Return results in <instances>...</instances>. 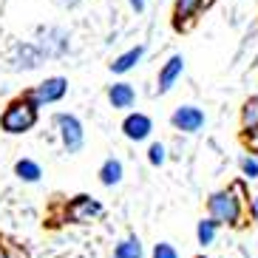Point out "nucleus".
I'll list each match as a JSON object with an SVG mask.
<instances>
[{
    "label": "nucleus",
    "mask_w": 258,
    "mask_h": 258,
    "mask_svg": "<svg viewBox=\"0 0 258 258\" xmlns=\"http://www.w3.org/2000/svg\"><path fill=\"white\" fill-rule=\"evenodd\" d=\"M151 131H153V119L148 114H142V111H134V114H128L122 119V134L131 142H145L151 137Z\"/></svg>",
    "instance_id": "obj_10"
},
{
    "label": "nucleus",
    "mask_w": 258,
    "mask_h": 258,
    "mask_svg": "<svg viewBox=\"0 0 258 258\" xmlns=\"http://www.w3.org/2000/svg\"><path fill=\"white\" fill-rule=\"evenodd\" d=\"M37 48L43 60H60L71 51V34L62 26H43L37 29Z\"/></svg>",
    "instance_id": "obj_3"
},
{
    "label": "nucleus",
    "mask_w": 258,
    "mask_h": 258,
    "mask_svg": "<svg viewBox=\"0 0 258 258\" xmlns=\"http://www.w3.org/2000/svg\"><path fill=\"white\" fill-rule=\"evenodd\" d=\"M108 102H111V108H116V111L134 108V102H137V91H134V85H131V83H114L111 88H108Z\"/></svg>",
    "instance_id": "obj_12"
},
{
    "label": "nucleus",
    "mask_w": 258,
    "mask_h": 258,
    "mask_svg": "<svg viewBox=\"0 0 258 258\" xmlns=\"http://www.w3.org/2000/svg\"><path fill=\"white\" fill-rule=\"evenodd\" d=\"M216 235H219V224H216L213 219H202L196 224V238H199L202 247H210V244L216 241Z\"/></svg>",
    "instance_id": "obj_18"
},
{
    "label": "nucleus",
    "mask_w": 258,
    "mask_h": 258,
    "mask_svg": "<svg viewBox=\"0 0 258 258\" xmlns=\"http://www.w3.org/2000/svg\"><path fill=\"white\" fill-rule=\"evenodd\" d=\"M151 258H179V250H176L170 241H159L156 247H153Z\"/></svg>",
    "instance_id": "obj_21"
},
{
    "label": "nucleus",
    "mask_w": 258,
    "mask_h": 258,
    "mask_svg": "<svg viewBox=\"0 0 258 258\" xmlns=\"http://www.w3.org/2000/svg\"><path fill=\"white\" fill-rule=\"evenodd\" d=\"M66 94H69V80H66V77H48V80H43V83L34 88V91H29V99L37 108H43V105L60 102Z\"/></svg>",
    "instance_id": "obj_5"
},
{
    "label": "nucleus",
    "mask_w": 258,
    "mask_h": 258,
    "mask_svg": "<svg viewBox=\"0 0 258 258\" xmlns=\"http://www.w3.org/2000/svg\"><path fill=\"white\" fill-rule=\"evenodd\" d=\"M114 258H145V247L139 241V235H125L119 244L114 247Z\"/></svg>",
    "instance_id": "obj_15"
},
{
    "label": "nucleus",
    "mask_w": 258,
    "mask_h": 258,
    "mask_svg": "<svg viewBox=\"0 0 258 258\" xmlns=\"http://www.w3.org/2000/svg\"><path fill=\"white\" fill-rule=\"evenodd\" d=\"M54 128H57V137L62 142V151L66 153H80L85 145V128L83 122L77 119L74 114H54Z\"/></svg>",
    "instance_id": "obj_4"
},
{
    "label": "nucleus",
    "mask_w": 258,
    "mask_h": 258,
    "mask_svg": "<svg viewBox=\"0 0 258 258\" xmlns=\"http://www.w3.org/2000/svg\"><path fill=\"white\" fill-rule=\"evenodd\" d=\"M252 216L258 219V196H252Z\"/></svg>",
    "instance_id": "obj_25"
},
{
    "label": "nucleus",
    "mask_w": 258,
    "mask_h": 258,
    "mask_svg": "<svg viewBox=\"0 0 258 258\" xmlns=\"http://www.w3.org/2000/svg\"><path fill=\"white\" fill-rule=\"evenodd\" d=\"M99 182L105 184V187H116V184L122 182V176H125V165H122V159H116V156H111V159H105L102 165H99Z\"/></svg>",
    "instance_id": "obj_14"
},
{
    "label": "nucleus",
    "mask_w": 258,
    "mask_h": 258,
    "mask_svg": "<svg viewBox=\"0 0 258 258\" xmlns=\"http://www.w3.org/2000/svg\"><path fill=\"white\" fill-rule=\"evenodd\" d=\"M54 3H57L60 9H77L80 3H83V0H54Z\"/></svg>",
    "instance_id": "obj_24"
},
{
    "label": "nucleus",
    "mask_w": 258,
    "mask_h": 258,
    "mask_svg": "<svg viewBox=\"0 0 258 258\" xmlns=\"http://www.w3.org/2000/svg\"><path fill=\"white\" fill-rule=\"evenodd\" d=\"M102 216V205H99L94 196H77L69 205V219L77 224H85V221H94Z\"/></svg>",
    "instance_id": "obj_11"
},
{
    "label": "nucleus",
    "mask_w": 258,
    "mask_h": 258,
    "mask_svg": "<svg viewBox=\"0 0 258 258\" xmlns=\"http://www.w3.org/2000/svg\"><path fill=\"white\" fill-rule=\"evenodd\" d=\"M216 0H176L173 3V29L176 31H187L196 23V17L210 9Z\"/></svg>",
    "instance_id": "obj_6"
},
{
    "label": "nucleus",
    "mask_w": 258,
    "mask_h": 258,
    "mask_svg": "<svg viewBox=\"0 0 258 258\" xmlns=\"http://www.w3.org/2000/svg\"><path fill=\"white\" fill-rule=\"evenodd\" d=\"M15 176L20 179V182L34 184V182H40V176H43V167H40L34 159H17V162H15Z\"/></svg>",
    "instance_id": "obj_16"
},
{
    "label": "nucleus",
    "mask_w": 258,
    "mask_h": 258,
    "mask_svg": "<svg viewBox=\"0 0 258 258\" xmlns=\"http://www.w3.org/2000/svg\"><path fill=\"white\" fill-rule=\"evenodd\" d=\"M238 170L247 182H255L258 179V156H250V153H244L241 159H238Z\"/></svg>",
    "instance_id": "obj_19"
},
{
    "label": "nucleus",
    "mask_w": 258,
    "mask_h": 258,
    "mask_svg": "<svg viewBox=\"0 0 258 258\" xmlns=\"http://www.w3.org/2000/svg\"><path fill=\"white\" fill-rule=\"evenodd\" d=\"M34 125H37V105L29 97L15 99L0 114V128L6 131V134H29Z\"/></svg>",
    "instance_id": "obj_2"
},
{
    "label": "nucleus",
    "mask_w": 258,
    "mask_h": 258,
    "mask_svg": "<svg viewBox=\"0 0 258 258\" xmlns=\"http://www.w3.org/2000/svg\"><path fill=\"white\" fill-rule=\"evenodd\" d=\"M142 57H145V46H142V43H139V46H131L128 51H122L119 57L111 62V71H114V74H128L131 69H137L139 62H142Z\"/></svg>",
    "instance_id": "obj_13"
},
{
    "label": "nucleus",
    "mask_w": 258,
    "mask_h": 258,
    "mask_svg": "<svg viewBox=\"0 0 258 258\" xmlns=\"http://www.w3.org/2000/svg\"><path fill=\"white\" fill-rule=\"evenodd\" d=\"M182 74H184V57L182 54H170V57L162 62L159 77H156V94H159V97L167 94L179 80H182Z\"/></svg>",
    "instance_id": "obj_9"
},
{
    "label": "nucleus",
    "mask_w": 258,
    "mask_h": 258,
    "mask_svg": "<svg viewBox=\"0 0 258 258\" xmlns=\"http://www.w3.org/2000/svg\"><path fill=\"white\" fill-rule=\"evenodd\" d=\"M40 62H43V54H40L37 43H17L9 54L12 71H34L40 69Z\"/></svg>",
    "instance_id": "obj_8"
},
{
    "label": "nucleus",
    "mask_w": 258,
    "mask_h": 258,
    "mask_svg": "<svg viewBox=\"0 0 258 258\" xmlns=\"http://www.w3.org/2000/svg\"><path fill=\"white\" fill-rule=\"evenodd\" d=\"M244 145H247L250 156H255V153H258V131H250V134H244Z\"/></svg>",
    "instance_id": "obj_22"
},
{
    "label": "nucleus",
    "mask_w": 258,
    "mask_h": 258,
    "mask_svg": "<svg viewBox=\"0 0 258 258\" xmlns=\"http://www.w3.org/2000/svg\"><path fill=\"white\" fill-rule=\"evenodd\" d=\"M148 162H151L153 167H162L167 162V148L165 142H153L151 148H148Z\"/></svg>",
    "instance_id": "obj_20"
},
{
    "label": "nucleus",
    "mask_w": 258,
    "mask_h": 258,
    "mask_svg": "<svg viewBox=\"0 0 258 258\" xmlns=\"http://www.w3.org/2000/svg\"><path fill=\"white\" fill-rule=\"evenodd\" d=\"M205 122H207V116L199 105H179L170 114V125L179 134H199V131L205 128Z\"/></svg>",
    "instance_id": "obj_7"
},
{
    "label": "nucleus",
    "mask_w": 258,
    "mask_h": 258,
    "mask_svg": "<svg viewBox=\"0 0 258 258\" xmlns=\"http://www.w3.org/2000/svg\"><path fill=\"white\" fill-rule=\"evenodd\" d=\"M244 210H247V199H244L241 182L230 184L224 190H216L207 199V219H213L219 227H241Z\"/></svg>",
    "instance_id": "obj_1"
},
{
    "label": "nucleus",
    "mask_w": 258,
    "mask_h": 258,
    "mask_svg": "<svg viewBox=\"0 0 258 258\" xmlns=\"http://www.w3.org/2000/svg\"><path fill=\"white\" fill-rule=\"evenodd\" d=\"M241 128L244 134L258 131V97H247L241 105Z\"/></svg>",
    "instance_id": "obj_17"
},
{
    "label": "nucleus",
    "mask_w": 258,
    "mask_h": 258,
    "mask_svg": "<svg viewBox=\"0 0 258 258\" xmlns=\"http://www.w3.org/2000/svg\"><path fill=\"white\" fill-rule=\"evenodd\" d=\"M128 6L137 12V15H142L145 12V6H148V0H128Z\"/></svg>",
    "instance_id": "obj_23"
}]
</instances>
